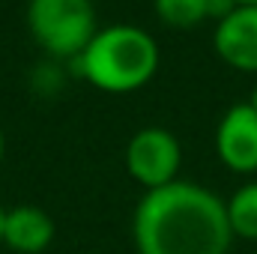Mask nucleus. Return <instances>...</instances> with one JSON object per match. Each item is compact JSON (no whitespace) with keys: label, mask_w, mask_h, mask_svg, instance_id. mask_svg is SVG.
Wrapping results in <instances>:
<instances>
[{"label":"nucleus","mask_w":257,"mask_h":254,"mask_svg":"<svg viewBox=\"0 0 257 254\" xmlns=\"http://www.w3.org/2000/svg\"><path fill=\"white\" fill-rule=\"evenodd\" d=\"M215 54L239 72H257V6H233L212 33Z\"/></svg>","instance_id":"6"},{"label":"nucleus","mask_w":257,"mask_h":254,"mask_svg":"<svg viewBox=\"0 0 257 254\" xmlns=\"http://www.w3.org/2000/svg\"><path fill=\"white\" fill-rule=\"evenodd\" d=\"M248 102H251V105L257 108V87H254V93H251V99H248Z\"/></svg>","instance_id":"13"},{"label":"nucleus","mask_w":257,"mask_h":254,"mask_svg":"<svg viewBox=\"0 0 257 254\" xmlns=\"http://www.w3.org/2000/svg\"><path fill=\"white\" fill-rule=\"evenodd\" d=\"M3 218H6V209L0 206V248H3Z\"/></svg>","instance_id":"10"},{"label":"nucleus","mask_w":257,"mask_h":254,"mask_svg":"<svg viewBox=\"0 0 257 254\" xmlns=\"http://www.w3.org/2000/svg\"><path fill=\"white\" fill-rule=\"evenodd\" d=\"M54 218L33 203H21L6 209L3 218V248L15 254H42L54 242Z\"/></svg>","instance_id":"7"},{"label":"nucleus","mask_w":257,"mask_h":254,"mask_svg":"<svg viewBox=\"0 0 257 254\" xmlns=\"http://www.w3.org/2000/svg\"><path fill=\"white\" fill-rule=\"evenodd\" d=\"M27 27L54 57H78L99 33L93 0H30Z\"/></svg>","instance_id":"3"},{"label":"nucleus","mask_w":257,"mask_h":254,"mask_svg":"<svg viewBox=\"0 0 257 254\" xmlns=\"http://www.w3.org/2000/svg\"><path fill=\"white\" fill-rule=\"evenodd\" d=\"M215 156L233 174L257 171V108L251 102L230 105L215 126Z\"/></svg>","instance_id":"5"},{"label":"nucleus","mask_w":257,"mask_h":254,"mask_svg":"<svg viewBox=\"0 0 257 254\" xmlns=\"http://www.w3.org/2000/svg\"><path fill=\"white\" fill-rule=\"evenodd\" d=\"M233 6H257V0H230Z\"/></svg>","instance_id":"11"},{"label":"nucleus","mask_w":257,"mask_h":254,"mask_svg":"<svg viewBox=\"0 0 257 254\" xmlns=\"http://www.w3.org/2000/svg\"><path fill=\"white\" fill-rule=\"evenodd\" d=\"M81 75L102 93H135L159 69L156 39L132 24L99 30L78 54Z\"/></svg>","instance_id":"2"},{"label":"nucleus","mask_w":257,"mask_h":254,"mask_svg":"<svg viewBox=\"0 0 257 254\" xmlns=\"http://www.w3.org/2000/svg\"><path fill=\"white\" fill-rule=\"evenodd\" d=\"M138 254H227L233 230L224 200L189 180L144 191L132 215Z\"/></svg>","instance_id":"1"},{"label":"nucleus","mask_w":257,"mask_h":254,"mask_svg":"<svg viewBox=\"0 0 257 254\" xmlns=\"http://www.w3.org/2000/svg\"><path fill=\"white\" fill-rule=\"evenodd\" d=\"M183 147L174 132L162 126L138 129L126 144V171L144 191L162 189L180 180Z\"/></svg>","instance_id":"4"},{"label":"nucleus","mask_w":257,"mask_h":254,"mask_svg":"<svg viewBox=\"0 0 257 254\" xmlns=\"http://www.w3.org/2000/svg\"><path fill=\"white\" fill-rule=\"evenodd\" d=\"M3 150H6V141H3V132H0V162H3Z\"/></svg>","instance_id":"12"},{"label":"nucleus","mask_w":257,"mask_h":254,"mask_svg":"<svg viewBox=\"0 0 257 254\" xmlns=\"http://www.w3.org/2000/svg\"><path fill=\"white\" fill-rule=\"evenodd\" d=\"M156 15L171 27H194L212 18V0H153Z\"/></svg>","instance_id":"9"},{"label":"nucleus","mask_w":257,"mask_h":254,"mask_svg":"<svg viewBox=\"0 0 257 254\" xmlns=\"http://www.w3.org/2000/svg\"><path fill=\"white\" fill-rule=\"evenodd\" d=\"M227 221H230V230H233V239H248L257 242V180L239 186L227 200Z\"/></svg>","instance_id":"8"}]
</instances>
